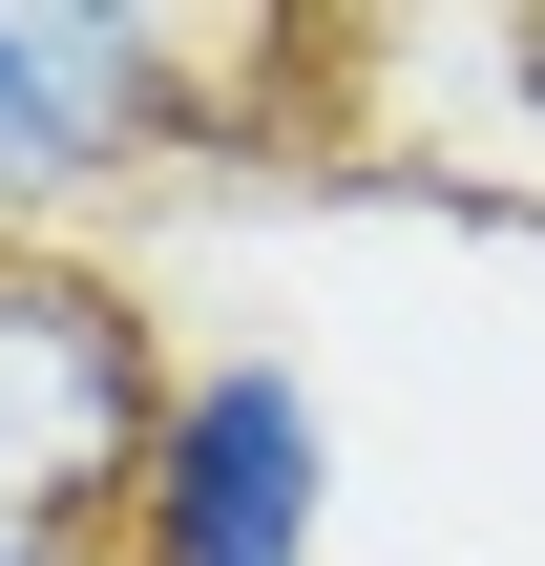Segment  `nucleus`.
Wrapping results in <instances>:
<instances>
[{"label":"nucleus","instance_id":"nucleus-3","mask_svg":"<svg viewBox=\"0 0 545 566\" xmlns=\"http://www.w3.org/2000/svg\"><path fill=\"white\" fill-rule=\"evenodd\" d=\"M105 546L126 566H336V399H315V357H273V336L189 357Z\"/></svg>","mask_w":545,"mask_h":566},{"label":"nucleus","instance_id":"nucleus-4","mask_svg":"<svg viewBox=\"0 0 545 566\" xmlns=\"http://www.w3.org/2000/svg\"><path fill=\"white\" fill-rule=\"evenodd\" d=\"M0 566H105V546H63V525H0Z\"/></svg>","mask_w":545,"mask_h":566},{"label":"nucleus","instance_id":"nucleus-1","mask_svg":"<svg viewBox=\"0 0 545 566\" xmlns=\"http://www.w3.org/2000/svg\"><path fill=\"white\" fill-rule=\"evenodd\" d=\"M210 147V21L147 0H0V252L105 231Z\"/></svg>","mask_w":545,"mask_h":566},{"label":"nucleus","instance_id":"nucleus-2","mask_svg":"<svg viewBox=\"0 0 545 566\" xmlns=\"http://www.w3.org/2000/svg\"><path fill=\"white\" fill-rule=\"evenodd\" d=\"M168 336L105 252H0V525H63L105 546L126 483H147V420H168Z\"/></svg>","mask_w":545,"mask_h":566},{"label":"nucleus","instance_id":"nucleus-5","mask_svg":"<svg viewBox=\"0 0 545 566\" xmlns=\"http://www.w3.org/2000/svg\"><path fill=\"white\" fill-rule=\"evenodd\" d=\"M525 105H545V21H525Z\"/></svg>","mask_w":545,"mask_h":566}]
</instances>
